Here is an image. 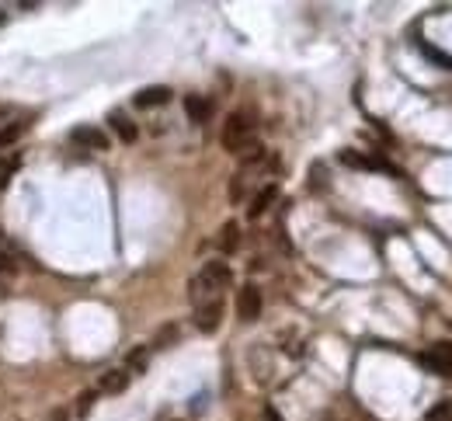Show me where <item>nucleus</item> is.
I'll use <instances>...</instances> for the list:
<instances>
[{
	"instance_id": "nucleus-17",
	"label": "nucleus",
	"mask_w": 452,
	"mask_h": 421,
	"mask_svg": "<svg viewBox=\"0 0 452 421\" xmlns=\"http://www.w3.org/2000/svg\"><path fill=\"white\" fill-rule=\"evenodd\" d=\"M21 132H25L21 122H7V126H0V150H4V146H14Z\"/></svg>"
},
{
	"instance_id": "nucleus-21",
	"label": "nucleus",
	"mask_w": 452,
	"mask_h": 421,
	"mask_svg": "<svg viewBox=\"0 0 452 421\" xmlns=\"http://www.w3.org/2000/svg\"><path fill=\"white\" fill-rule=\"evenodd\" d=\"M18 265H14V254H7V251H0V275H7V272H14Z\"/></svg>"
},
{
	"instance_id": "nucleus-6",
	"label": "nucleus",
	"mask_w": 452,
	"mask_h": 421,
	"mask_svg": "<svg viewBox=\"0 0 452 421\" xmlns=\"http://www.w3.org/2000/svg\"><path fill=\"white\" fill-rule=\"evenodd\" d=\"M125 390H129V373L125 369H108V373H101V379H98V393L115 397V393H125Z\"/></svg>"
},
{
	"instance_id": "nucleus-26",
	"label": "nucleus",
	"mask_w": 452,
	"mask_h": 421,
	"mask_svg": "<svg viewBox=\"0 0 452 421\" xmlns=\"http://www.w3.org/2000/svg\"><path fill=\"white\" fill-rule=\"evenodd\" d=\"M4 21H7V14H4V11H0V25H4Z\"/></svg>"
},
{
	"instance_id": "nucleus-22",
	"label": "nucleus",
	"mask_w": 452,
	"mask_h": 421,
	"mask_svg": "<svg viewBox=\"0 0 452 421\" xmlns=\"http://www.w3.org/2000/svg\"><path fill=\"white\" fill-rule=\"evenodd\" d=\"M431 352H435L439 359H446V362H452V341H442V345H435Z\"/></svg>"
},
{
	"instance_id": "nucleus-16",
	"label": "nucleus",
	"mask_w": 452,
	"mask_h": 421,
	"mask_svg": "<svg viewBox=\"0 0 452 421\" xmlns=\"http://www.w3.org/2000/svg\"><path fill=\"white\" fill-rule=\"evenodd\" d=\"M178 335H181V331H178V324H167V328H161V331L153 335V341H150V352H153V348H170V345L178 341Z\"/></svg>"
},
{
	"instance_id": "nucleus-19",
	"label": "nucleus",
	"mask_w": 452,
	"mask_h": 421,
	"mask_svg": "<svg viewBox=\"0 0 452 421\" xmlns=\"http://www.w3.org/2000/svg\"><path fill=\"white\" fill-rule=\"evenodd\" d=\"M94 400H98V390H83L81 397H77V418H87V415H91Z\"/></svg>"
},
{
	"instance_id": "nucleus-5",
	"label": "nucleus",
	"mask_w": 452,
	"mask_h": 421,
	"mask_svg": "<svg viewBox=\"0 0 452 421\" xmlns=\"http://www.w3.org/2000/svg\"><path fill=\"white\" fill-rule=\"evenodd\" d=\"M237 317L247 321V324H254L261 317V289L257 286H244L237 293Z\"/></svg>"
},
{
	"instance_id": "nucleus-25",
	"label": "nucleus",
	"mask_w": 452,
	"mask_h": 421,
	"mask_svg": "<svg viewBox=\"0 0 452 421\" xmlns=\"http://www.w3.org/2000/svg\"><path fill=\"white\" fill-rule=\"evenodd\" d=\"M4 296H7V286H4V282H0V299H4Z\"/></svg>"
},
{
	"instance_id": "nucleus-7",
	"label": "nucleus",
	"mask_w": 452,
	"mask_h": 421,
	"mask_svg": "<svg viewBox=\"0 0 452 421\" xmlns=\"http://www.w3.org/2000/svg\"><path fill=\"white\" fill-rule=\"evenodd\" d=\"M275 199H279V185L272 181V185H265V188H261V192L254 195V202L247 206V216H250V219H257V216H265V212H268V209H272V206H275Z\"/></svg>"
},
{
	"instance_id": "nucleus-13",
	"label": "nucleus",
	"mask_w": 452,
	"mask_h": 421,
	"mask_svg": "<svg viewBox=\"0 0 452 421\" xmlns=\"http://www.w3.org/2000/svg\"><path fill=\"white\" fill-rule=\"evenodd\" d=\"M146 362H150V345H143V348H132L129 355H125V373L132 376H139V373H146Z\"/></svg>"
},
{
	"instance_id": "nucleus-11",
	"label": "nucleus",
	"mask_w": 452,
	"mask_h": 421,
	"mask_svg": "<svg viewBox=\"0 0 452 421\" xmlns=\"http://www.w3.org/2000/svg\"><path fill=\"white\" fill-rule=\"evenodd\" d=\"M108 122H112V129H115V136H119L122 143H136L139 129H136V122H132L129 115H122V112H112V115H108Z\"/></svg>"
},
{
	"instance_id": "nucleus-9",
	"label": "nucleus",
	"mask_w": 452,
	"mask_h": 421,
	"mask_svg": "<svg viewBox=\"0 0 452 421\" xmlns=\"http://www.w3.org/2000/svg\"><path fill=\"white\" fill-rule=\"evenodd\" d=\"M185 112H188V119H192V122H199V126H202V122L212 119V101L202 98V94H188V98H185Z\"/></svg>"
},
{
	"instance_id": "nucleus-12",
	"label": "nucleus",
	"mask_w": 452,
	"mask_h": 421,
	"mask_svg": "<svg viewBox=\"0 0 452 421\" xmlns=\"http://www.w3.org/2000/svg\"><path fill=\"white\" fill-rule=\"evenodd\" d=\"M417 362L428 369V373H435V376H446V379H452V362H446V359H439L435 352H421L417 355Z\"/></svg>"
},
{
	"instance_id": "nucleus-4",
	"label": "nucleus",
	"mask_w": 452,
	"mask_h": 421,
	"mask_svg": "<svg viewBox=\"0 0 452 421\" xmlns=\"http://www.w3.org/2000/svg\"><path fill=\"white\" fill-rule=\"evenodd\" d=\"M70 139L77 143V146H83V150H108L112 146V139H108V132L98 126H77L74 132H70Z\"/></svg>"
},
{
	"instance_id": "nucleus-15",
	"label": "nucleus",
	"mask_w": 452,
	"mask_h": 421,
	"mask_svg": "<svg viewBox=\"0 0 452 421\" xmlns=\"http://www.w3.org/2000/svg\"><path fill=\"white\" fill-rule=\"evenodd\" d=\"M241 161H244V168H257V164H265V146L254 139V143H247L244 150H241Z\"/></svg>"
},
{
	"instance_id": "nucleus-24",
	"label": "nucleus",
	"mask_w": 452,
	"mask_h": 421,
	"mask_svg": "<svg viewBox=\"0 0 452 421\" xmlns=\"http://www.w3.org/2000/svg\"><path fill=\"white\" fill-rule=\"evenodd\" d=\"M49 421H70V411L66 408H56V411H49Z\"/></svg>"
},
{
	"instance_id": "nucleus-3",
	"label": "nucleus",
	"mask_w": 452,
	"mask_h": 421,
	"mask_svg": "<svg viewBox=\"0 0 452 421\" xmlns=\"http://www.w3.org/2000/svg\"><path fill=\"white\" fill-rule=\"evenodd\" d=\"M219 324H223V296H219V299H206V303L195 306V328H199L202 335L219 331Z\"/></svg>"
},
{
	"instance_id": "nucleus-2",
	"label": "nucleus",
	"mask_w": 452,
	"mask_h": 421,
	"mask_svg": "<svg viewBox=\"0 0 452 421\" xmlns=\"http://www.w3.org/2000/svg\"><path fill=\"white\" fill-rule=\"evenodd\" d=\"M247 143H254V122L247 119L244 112L226 115V122H223V146L230 154H241Z\"/></svg>"
},
{
	"instance_id": "nucleus-23",
	"label": "nucleus",
	"mask_w": 452,
	"mask_h": 421,
	"mask_svg": "<svg viewBox=\"0 0 452 421\" xmlns=\"http://www.w3.org/2000/svg\"><path fill=\"white\" fill-rule=\"evenodd\" d=\"M261 421H286V418H282V415H279L272 404H265V411H261Z\"/></svg>"
},
{
	"instance_id": "nucleus-18",
	"label": "nucleus",
	"mask_w": 452,
	"mask_h": 421,
	"mask_svg": "<svg viewBox=\"0 0 452 421\" xmlns=\"http://www.w3.org/2000/svg\"><path fill=\"white\" fill-rule=\"evenodd\" d=\"M247 192V171H241V174H233V181H230V202H241Z\"/></svg>"
},
{
	"instance_id": "nucleus-20",
	"label": "nucleus",
	"mask_w": 452,
	"mask_h": 421,
	"mask_svg": "<svg viewBox=\"0 0 452 421\" xmlns=\"http://www.w3.org/2000/svg\"><path fill=\"white\" fill-rule=\"evenodd\" d=\"M452 418V404H439L428 411V421H449Z\"/></svg>"
},
{
	"instance_id": "nucleus-27",
	"label": "nucleus",
	"mask_w": 452,
	"mask_h": 421,
	"mask_svg": "<svg viewBox=\"0 0 452 421\" xmlns=\"http://www.w3.org/2000/svg\"><path fill=\"white\" fill-rule=\"evenodd\" d=\"M0 168H4V164H0Z\"/></svg>"
},
{
	"instance_id": "nucleus-10",
	"label": "nucleus",
	"mask_w": 452,
	"mask_h": 421,
	"mask_svg": "<svg viewBox=\"0 0 452 421\" xmlns=\"http://www.w3.org/2000/svg\"><path fill=\"white\" fill-rule=\"evenodd\" d=\"M216 244H219V251L223 254L237 251V248H241V223H237V219H226L223 230H219V241H216Z\"/></svg>"
},
{
	"instance_id": "nucleus-8",
	"label": "nucleus",
	"mask_w": 452,
	"mask_h": 421,
	"mask_svg": "<svg viewBox=\"0 0 452 421\" xmlns=\"http://www.w3.org/2000/svg\"><path fill=\"white\" fill-rule=\"evenodd\" d=\"M167 101H170V87H164V84L143 87V91L136 94V108H161Z\"/></svg>"
},
{
	"instance_id": "nucleus-14",
	"label": "nucleus",
	"mask_w": 452,
	"mask_h": 421,
	"mask_svg": "<svg viewBox=\"0 0 452 421\" xmlns=\"http://www.w3.org/2000/svg\"><path fill=\"white\" fill-rule=\"evenodd\" d=\"M341 164H348V168H362V171L386 168L383 161H372V157H362V154H355V150H341Z\"/></svg>"
},
{
	"instance_id": "nucleus-1",
	"label": "nucleus",
	"mask_w": 452,
	"mask_h": 421,
	"mask_svg": "<svg viewBox=\"0 0 452 421\" xmlns=\"http://www.w3.org/2000/svg\"><path fill=\"white\" fill-rule=\"evenodd\" d=\"M230 282H233V272H230L226 261H206L202 272L188 282V296H192V303L199 306V303H206V299H219V293H223Z\"/></svg>"
}]
</instances>
